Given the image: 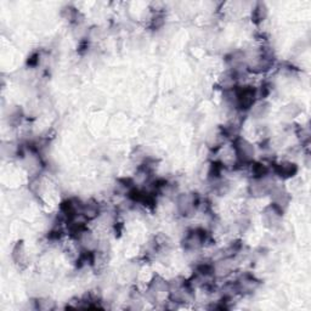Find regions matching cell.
<instances>
[{"mask_svg": "<svg viewBox=\"0 0 311 311\" xmlns=\"http://www.w3.org/2000/svg\"><path fill=\"white\" fill-rule=\"evenodd\" d=\"M268 17V7L264 2H258L252 12V21L255 24L261 23Z\"/></svg>", "mask_w": 311, "mask_h": 311, "instance_id": "277c9868", "label": "cell"}, {"mask_svg": "<svg viewBox=\"0 0 311 311\" xmlns=\"http://www.w3.org/2000/svg\"><path fill=\"white\" fill-rule=\"evenodd\" d=\"M39 58H40V56H39L38 53L32 54V55L28 58V61H27L28 66H31V67H36V66H38Z\"/></svg>", "mask_w": 311, "mask_h": 311, "instance_id": "8992f818", "label": "cell"}, {"mask_svg": "<svg viewBox=\"0 0 311 311\" xmlns=\"http://www.w3.org/2000/svg\"><path fill=\"white\" fill-rule=\"evenodd\" d=\"M12 259H14L15 263L17 265H23L26 266V253H24V247L22 242H19V243L15 246L14 251H12Z\"/></svg>", "mask_w": 311, "mask_h": 311, "instance_id": "5b68a950", "label": "cell"}, {"mask_svg": "<svg viewBox=\"0 0 311 311\" xmlns=\"http://www.w3.org/2000/svg\"><path fill=\"white\" fill-rule=\"evenodd\" d=\"M272 172L281 179H288L297 174L298 167L295 163L292 162H282L278 164H273Z\"/></svg>", "mask_w": 311, "mask_h": 311, "instance_id": "3957f363", "label": "cell"}, {"mask_svg": "<svg viewBox=\"0 0 311 311\" xmlns=\"http://www.w3.org/2000/svg\"><path fill=\"white\" fill-rule=\"evenodd\" d=\"M211 239V233L208 231L202 228H196L187 231L182 239V246L187 252H197L203 248Z\"/></svg>", "mask_w": 311, "mask_h": 311, "instance_id": "6da1fadb", "label": "cell"}, {"mask_svg": "<svg viewBox=\"0 0 311 311\" xmlns=\"http://www.w3.org/2000/svg\"><path fill=\"white\" fill-rule=\"evenodd\" d=\"M236 287L238 294H251L254 291H256V288L260 286V281L256 280L253 275L251 273H243L238 277V280L236 281Z\"/></svg>", "mask_w": 311, "mask_h": 311, "instance_id": "7a4b0ae2", "label": "cell"}]
</instances>
